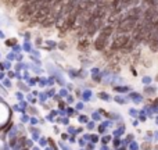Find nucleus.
<instances>
[{"instance_id": "1", "label": "nucleus", "mask_w": 158, "mask_h": 150, "mask_svg": "<svg viewBox=\"0 0 158 150\" xmlns=\"http://www.w3.org/2000/svg\"><path fill=\"white\" fill-rule=\"evenodd\" d=\"M128 42H129V36H126V35L118 36V38H115V40H114V43H112V50L122 49Z\"/></svg>"}, {"instance_id": "2", "label": "nucleus", "mask_w": 158, "mask_h": 150, "mask_svg": "<svg viewBox=\"0 0 158 150\" xmlns=\"http://www.w3.org/2000/svg\"><path fill=\"white\" fill-rule=\"evenodd\" d=\"M133 28H134V20H130V18H128V20H125V21H122L119 24L121 32H129V31H132Z\"/></svg>"}, {"instance_id": "3", "label": "nucleus", "mask_w": 158, "mask_h": 150, "mask_svg": "<svg viewBox=\"0 0 158 150\" xmlns=\"http://www.w3.org/2000/svg\"><path fill=\"white\" fill-rule=\"evenodd\" d=\"M105 45H107V38H103V36H100L94 42V47L97 49V50H104Z\"/></svg>"}, {"instance_id": "4", "label": "nucleus", "mask_w": 158, "mask_h": 150, "mask_svg": "<svg viewBox=\"0 0 158 150\" xmlns=\"http://www.w3.org/2000/svg\"><path fill=\"white\" fill-rule=\"evenodd\" d=\"M112 32H114V28L112 27H105L104 29L101 31V36H103V38H108V36H110Z\"/></svg>"}, {"instance_id": "6", "label": "nucleus", "mask_w": 158, "mask_h": 150, "mask_svg": "<svg viewBox=\"0 0 158 150\" xmlns=\"http://www.w3.org/2000/svg\"><path fill=\"white\" fill-rule=\"evenodd\" d=\"M155 79H157V81H158V75H157V78H155Z\"/></svg>"}, {"instance_id": "5", "label": "nucleus", "mask_w": 158, "mask_h": 150, "mask_svg": "<svg viewBox=\"0 0 158 150\" xmlns=\"http://www.w3.org/2000/svg\"><path fill=\"white\" fill-rule=\"evenodd\" d=\"M87 46H89V40L83 39V40H81V42H79V45H78V49H79V50H86Z\"/></svg>"}]
</instances>
